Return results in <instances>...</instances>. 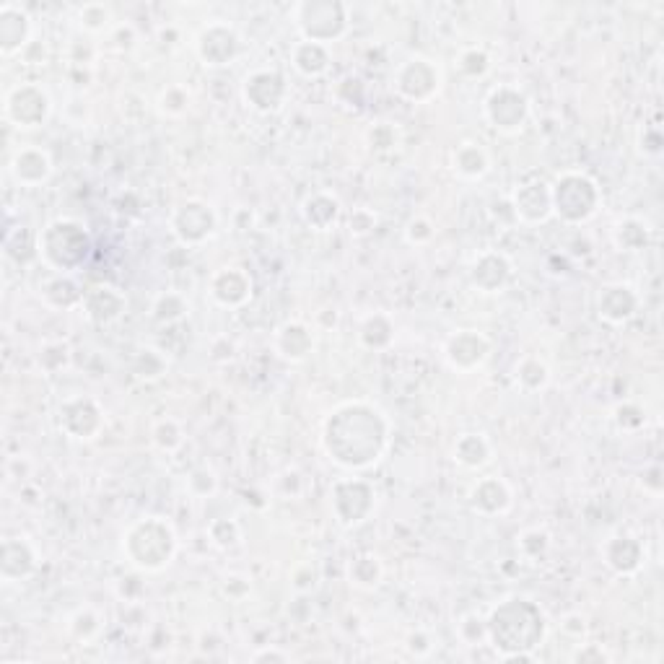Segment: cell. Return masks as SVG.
<instances>
[{"label":"cell","instance_id":"14","mask_svg":"<svg viewBox=\"0 0 664 664\" xmlns=\"http://www.w3.org/2000/svg\"><path fill=\"white\" fill-rule=\"evenodd\" d=\"M11 174L19 185H42L52 174V161L42 148H21L11 161Z\"/></svg>","mask_w":664,"mask_h":664},{"label":"cell","instance_id":"18","mask_svg":"<svg viewBox=\"0 0 664 664\" xmlns=\"http://www.w3.org/2000/svg\"><path fill=\"white\" fill-rule=\"evenodd\" d=\"M86 309H89V317L94 322H112L125 309V299L117 294L115 288L96 286L86 294Z\"/></svg>","mask_w":664,"mask_h":664},{"label":"cell","instance_id":"5","mask_svg":"<svg viewBox=\"0 0 664 664\" xmlns=\"http://www.w3.org/2000/svg\"><path fill=\"white\" fill-rule=\"evenodd\" d=\"M550 200H553L558 216H563L566 221H584L594 213L597 190H594V182H589L584 174H563L556 187H550Z\"/></svg>","mask_w":664,"mask_h":664},{"label":"cell","instance_id":"15","mask_svg":"<svg viewBox=\"0 0 664 664\" xmlns=\"http://www.w3.org/2000/svg\"><path fill=\"white\" fill-rule=\"evenodd\" d=\"M514 208H517L519 218L537 224L545 221L553 211V200H550V187L545 182H535V185H522L514 192Z\"/></svg>","mask_w":664,"mask_h":664},{"label":"cell","instance_id":"24","mask_svg":"<svg viewBox=\"0 0 664 664\" xmlns=\"http://www.w3.org/2000/svg\"><path fill=\"white\" fill-rule=\"evenodd\" d=\"M488 457H491V447L480 434H465L454 447V460L462 462L465 467L486 465Z\"/></svg>","mask_w":664,"mask_h":664},{"label":"cell","instance_id":"22","mask_svg":"<svg viewBox=\"0 0 664 664\" xmlns=\"http://www.w3.org/2000/svg\"><path fill=\"white\" fill-rule=\"evenodd\" d=\"M488 154L480 148V143H462L457 151H454V169L462 174V177H483L488 172Z\"/></svg>","mask_w":664,"mask_h":664},{"label":"cell","instance_id":"21","mask_svg":"<svg viewBox=\"0 0 664 664\" xmlns=\"http://www.w3.org/2000/svg\"><path fill=\"white\" fill-rule=\"evenodd\" d=\"M511 275V265L504 255H486L475 262L473 283L483 291H496L504 286V281Z\"/></svg>","mask_w":664,"mask_h":664},{"label":"cell","instance_id":"17","mask_svg":"<svg viewBox=\"0 0 664 664\" xmlns=\"http://www.w3.org/2000/svg\"><path fill=\"white\" fill-rule=\"evenodd\" d=\"M37 566V556H34L32 545L21 540V537H11L3 543V561H0V574L6 581H16L29 576Z\"/></svg>","mask_w":664,"mask_h":664},{"label":"cell","instance_id":"26","mask_svg":"<svg viewBox=\"0 0 664 664\" xmlns=\"http://www.w3.org/2000/svg\"><path fill=\"white\" fill-rule=\"evenodd\" d=\"M278 348H281L286 358L301 361L309 353V348H312V338H309V332L301 325H286L281 335H278Z\"/></svg>","mask_w":664,"mask_h":664},{"label":"cell","instance_id":"12","mask_svg":"<svg viewBox=\"0 0 664 664\" xmlns=\"http://www.w3.org/2000/svg\"><path fill=\"white\" fill-rule=\"evenodd\" d=\"M172 226L182 242L198 244L211 234L213 226H216V218H213V213L208 211L203 203H187L174 213Z\"/></svg>","mask_w":664,"mask_h":664},{"label":"cell","instance_id":"27","mask_svg":"<svg viewBox=\"0 0 664 664\" xmlns=\"http://www.w3.org/2000/svg\"><path fill=\"white\" fill-rule=\"evenodd\" d=\"M615 296H618L615 304H600V314L613 322L628 320L633 314V307H636V299L631 296V288L615 286Z\"/></svg>","mask_w":664,"mask_h":664},{"label":"cell","instance_id":"3","mask_svg":"<svg viewBox=\"0 0 664 664\" xmlns=\"http://www.w3.org/2000/svg\"><path fill=\"white\" fill-rule=\"evenodd\" d=\"M89 249V234L71 218H58L39 234V255L45 257L50 268L60 270V273L76 270L89 257Z\"/></svg>","mask_w":664,"mask_h":664},{"label":"cell","instance_id":"1","mask_svg":"<svg viewBox=\"0 0 664 664\" xmlns=\"http://www.w3.org/2000/svg\"><path fill=\"white\" fill-rule=\"evenodd\" d=\"M325 449L330 460L343 467H369L379 460L387 444V423L374 408L351 403L327 418Z\"/></svg>","mask_w":664,"mask_h":664},{"label":"cell","instance_id":"13","mask_svg":"<svg viewBox=\"0 0 664 664\" xmlns=\"http://www.w3.org/2000/svg\"><path fill=\"white\" fill-rule=\"evenodd\" d=\"M239 50V39L237 34L226 29V26H211L205 29L203 37L198 42L200 58L205 60V65H226L229 60H234Z\"/></svg>","mask_w":664,"mask_h":664},{"label":"cell","instance_id":"23","mask_svg":"<svg viewBox=\"0 0 664 664\" xmlns=\"http://www.w3.org/2000/svg\"><path fill=\"white\" fill-rule=\"evenodd\" d=\"M294 65L304 76H320L327 71V50L320 42H301L294 50Z\"/></svg>","mask_w":664,"mask_h":664},{"label":"cell","instance_id":"28","mask_svg":"<svg viewBox=\"0 0 664 664\" xmlns=\"http://www.w3.org/2000/svg\"><path fill=\"white\" fill-rule=\"evenodd\" d=\"M530 366H532V371L527 369V364L522 366V371H519V382L527 384L530 390H537V387H543V384L548 382V379H540V377H535V374H548V369H545V366L537 364V361H530Z\"/></svg>","mask_w":664,"mask_h":664},{"label":"cell","instance_id":"9","mask_svg":"<svg viewBox=\"0 0 664 664\" xmlns=\"http://www.w3.org/2000/svg\"><path fill=\"white\" fill-rule=\"evenodd\" d=\"M397 89H400L403 96H408V99L421 102V99H428V96L439 89V73H436V68L428 63V60H408V63L400 68V73H397Z\"/></svg>","mask_w":664,"mask_h":664},{"label":"cell","instance_id":"19","mask_svg":"<svg viewBox=\"0 0 664 664\" xmlns=\"http://www.w3.org/2000/svg\"><path fill=\"white\" fill-rule=\"evenodd\" d=\"M511 504V491L504 480L491 478L483 480L473 491V509L483 511V514H501L509 509Z\"/></svg>","mask_w":664,"mask_h":664},{"label":"cell","instance_id":"20","mask_svg":"<svg viewBox=\"0 0 664 664\" xmlns=\"http://www.w3.org/2000/svg\"><path fill=\"white\" fill-rule=\"evenodd\" d=\"M249 288H252V283H249L247 275L234 268L224 270V273H218L216 278H213V296H216L224 307H237V304H242L249 296Z\"/></svg>","mask_w":664,"mask_h":664},{"label":"cell","instance_id":"16","mask_svg":"<svg viewBox=\"0 0 664 664\" xmlns=\"http://www.w3.org/2000/svg\"><path fill=\"white\" fill-rule=\"evenodd\" d=\"M29 32H32V24L21 8L11 6V3L0 8V50L3 55H13L16 50H21L29 39Z\"/></svg>","mask_w":664,"mask_h":664},{"label":"cell","instance_id":"29","mask_svg":"<svg viewBox=\"0 0 664 664\" xmlns=\"http://www.w3.org/2000/svg\"><path fill=\"white\" fill-rule=\"evenodd\" d=\"M255 662H262V659H281V662H286V654H278V652H262V654H255Z\"/></svg>","mask_w":664,"mask_h":664},{"label":"cell","instance_id":"11","mask_svg":"<svg viewBox=\"0 0 664 664\" xmlns=\"http://www.w3.org/2000/svg\"><path fill=\"white\" fill-rule=\"evenodd\" d=\"M283 94H286V86H283V78L278 73L257 71L244 81L247 102L255 109H260V112H270V109L281 107Z\"/></svg>","mask_w":664,"mask_h":664},{"label":"cell","instance_id":"2","mask_svg":"<svg viewBox=\"0 0 664 664\" xmlns=\"http://www.w3.org/2000/svg\"><path fill=\"white\" fill-rule=\"evenodd\" d=\"M488 631H491V639L496 641V649L501 646L506 652H514L519 631L522 652H527V649H535V646L543 641L545 620L543 615H540V610H537L535 605H530L527 600H511L498 607L496 613L491 615Z\"/></svg>","mask_w":664,"mask_h":664},{"label":"cell","instance_id":"8","mask_svg":"<svg viewBox=\"0 0 664 664\" xmlns=\"http://www.w3.org/2000/svg\"><path fill=\"white\" fill-rule=\"evenodd\" d=\"M486 115L498 130H519L527 120V99L514 89H496L486 102Z\"/></svg>","mask_w":664,"mask_h":664},{"label":"cell","instance_id":"25","mask_svg":"<svg viewBox=\"0 0 664 664\" xmlns=\"http://www.w3.org/2000/svg\"><path fill=\"white\" fill-rule=\"evenodd\" d=\"M338 213V200L330 198V195H314V198H309L307 205H304V218H307L309 224H314V229L320 231H325L327 226L335 224Z\"/></svg>","mask_w":664,"mask_h":664},{"label":"cell","instance_id":"4","mask_svg":"<svg viewBox=\"0 0 664 664\" xmlns=\"http://www.w3.org/2000/svg\"><path fill=\"white\" fill-rule=\"evenodd\" d=\"M125 553L135 566L146 571H161L174 556V532L159 519L138 522L125 537Z\"/></svg>","mask_w":664,"mask_h":664},{"label":"cell","instance_id":"6","mask_svg":"<svg viewBox=\"0 0 664 664\" xmlns=\"http://www.w3.org/2000/svg\"><path fill=\"white\" fill-rule=\"evenodd\" d=\"M299 29L307 42L335 39L345 29V8L340 3H301L299 6Z\"/></svg>","mask_w":664,"mask_h":664},{"label":"cell","instance_id":"7","mask_svg":"<svg viewBox=\"0 0 664 664\" xmlns=\"http://www.w3.org/2000/svg\"><path fill=\"white\" fill-rule=\"evenodd\" d=\"M50 115V99L37 86H16L6 96V117L16 128H39Z\"/></svg>","mask_w":664,"mask_h":664},{"label":"cell","instance_id":"10","mask_svg":"<svg viewBox=\"0 0 664 664\" xmlns=\"http://www.w3.org/2000/svg\"><path fill=\"white\" fill-rule=\"evenodd\" d=\"M488 351H491V343H488L483 335H478V332L473 330H462L449 340L447 358L454 369L470 371L486 361Z\"/></svg>","mask_w":664,"mask_h":664}]
</instances>
